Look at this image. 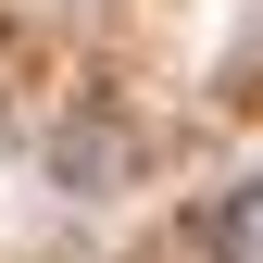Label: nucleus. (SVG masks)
I'll return each instance as SVG.
<instances>
[{
	"label": "nucleus",
	"mask_w": 263,
	"mask_h": 263,
	"mask_svg": "<svg viewBox=\"0 0 263 263\" xmlns=\"http://www.w3.org/2000/svg\"><path fill=\"white\" fill-rule=\"evenodd\" d=\"M201 238H213V263H263V176H251V188H226Z\"/></svg>",
	"instance_id": "obj_1"
}]
</instances>
